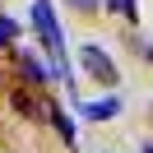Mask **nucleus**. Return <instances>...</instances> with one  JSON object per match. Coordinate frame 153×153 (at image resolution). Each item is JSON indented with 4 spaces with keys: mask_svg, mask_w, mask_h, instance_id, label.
I'll use <instances>...</instances> for the list:
<instances>
[{
    "mask_svg": "<svg viewBox=\"0 0 153 153\" xmlns=\"http://www.w3.org/2000/svg\"><path fill=\"white\" fill-rule=\"evenodd\" d=\"M33 28H37L42 51L51 56V74L65 88H74V74H70V56H65V33H60V19L51 10V0H33Z\"/></svg>",
    "mask_w": 153,
    "mask_h": 153,
    "instance_id": "1",
    "label": "nucleus"
},
{
    "mask_svg": "<svg viewBox=\"0 0 153 153\" xmlns=\"http://www.w3.org/2000/svg\"><path fill=\"white\" fill-rule=\"evenodd\" d=\"M79 65H84L97 84H107V88H116V79H121V74H116V60L107 56L97 42H84V47H79Z\"/></svg>",
    "mask_w": 153,
    "mask_h": 153,
    "instance_id": "2",
    "label": "nucleus"
},
{
    "mask_svg": "<svg viewBox=\"0 0 153 153\" xmlns=\"http://www.w3.org/2000/svg\"><path fill=\"white\" fill-rule=\"evenodd\" d=\"M19 70H23V84H33V88H42V84H51V65H42L33 51H19Z\"/></svg>",
    "mask_w": 153,
    "mask_h": 153,
    "instance_id": "3",
    "label": "nucleus"
},
{
    "mask_svg": "<svg viewBox=\"0 0 153 153\" xmlns=\"http://www.w3.org/2000/svg\"><path fill=\"white\" fill-rule=\"evenodd\" d=\"M116 111H121V97H97V102H84V107H79L84 121H111Z\"/></svg>",
    "mask_w": 153,
    "mask_h": 153,
    "instance_id": "4",
    "label": "nucleus"
},
{
    "mask_svg": "<svg viewBox=\"0 0 153 153\" xmlns=\"http://www.w3.org/2000/svg\"><path fill=\"white\" fill-rule=\"evenodd\" d=\"M42 116H47V121H51V125H56V134H60V139H65V144H70V149H74V121H70V116H65V111H60V107H56V102H47V107H42Z\"/></svg>",
    "mask_w": 153,
    "mask_h": 153,
    "instance_id": "5",
    "label": "nucleus"
},
{
    "mask_svg": "<svg viewBox=\"0 0 153 153\" xmlns=\"http://www.w3.org/2000/svg\"><path fill=\"white\" fill-rule=\"evenodd\" d=\"M10 107H14L19 116H42V107H47V102H37L28 88H10Z\"/></svg>",
    "mask_w": 153,
    "mask_h": 153,
    "instance_id": "6",
    "label": "nucleus"
},
{
    "mask_svg": "<svg viewBox=\"0 0 153 153\" xmlns=\"http://www.w3.org/2000/svg\"><path fill=\"white\" fill-rule=\"evenodd\" d=\"M19 37H23L19 19H14V14H0V51H5V47H14Z\"/></svg>",
    "mask_w": 153,
    "mask_h": 153,
    "instance_id": "7",
    "label": "nucleus"
},
{
    "mask_svg": "<svg viewBox=\"0 0 153 153\" xmlns=\"http://www.w3.org/2000/svg\"><path fill=\"white\" fill-rule=\"evenodd\" d=\"M107 10L125 14V19H134V14H139V10H134V0H107Z\"/></svg>",
    "mask_w": 153,
    "mask_h": 153,
    "instance_id": "8",
    "label": "nucleus"
},
{
    "mask_svg": "<svg viewBox=\"0 0 153 153\" xmlns=\"http://www.w3.org/2000/svg\"><path fill=\"white\" fill-rule=\"evenodd\" d=\"M70 5H74V10H97L102 0H70Z\"/></svg>",
    "mask_w": 153,
    "mask_h": 153,
    "instance_id": "9",
    "label": "nucleus"
},
{
    "mask_svg": "<svg viewBox=\"0 0 153 153\" xmlns=\"http://www.w3.org/2000/svg\"><path fill=\"white\" fill-rule=\"evenodd\" d=\"M144 153H153V144H149V149H144Z\"/></svg>",
    "mask_w": 153,
    "mask_h": 153,
    "instance_id": "10",
    "label": "nucleus"
}]
</instances>
